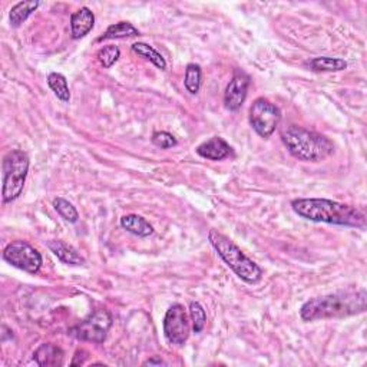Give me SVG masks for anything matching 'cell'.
<instances>
[{
    "label": "cell",
    "mask_w": 367,
    "mask_h": 367,
    "mask_svg": "<svg viewBox=\"0 0 367 367\" xmlns=\"http://www.w3.org/2000/svg\"><path fill=\"white\" fill-rule=\"evenodd\" d=\"M119 56H121V51H119V47L115 45H108V46L102 47V49L98 52V60L105 69L113 68L118 62Z\"/></svg>",
    "instance_id": "23"
},
{
    "label": "cell",
    "mask_w": 367,
    "mask_h": 367,
    "mask_svg": "<svg viewBox=\"0 0 367 367\" xmlns=\"http://www.w3.org/2000/svg\"><path fill=\"white\" fill-rule=\"evenodd\" d=\"M152 143L155 147L161 148V150H169V148L177 147L178 141L172 134L165 132V131H159V132H155L152 135Z\"/></svg>",
    "instance_id": "25"
},
{
    "label": "cell",
    "mask_w": 367,
    "mask_h": 367,
    "mask_svg": "<svg viewBox=\"0 0 367 367\" xmlns=\"http://www.w3.org/2000/svg\"><path fill=\"white\" fill-rule=\"evenodd\" d=\"M161 364H167V363L163 359H159V357L150 359V360H147L145 363H143V366H161Z\"/></svg>",
    "instance_id": "26"
},
{
    "label": "cell",
    "mask_w": 367,
    "mask_h": 367,
    "mask_svg": "<svg viewBox=\"0 0 367 367\" xmlns=\"http://www.w3.org/2000/svg\"><path fill=\"white\" fill-rule=\"evenodd\" d=\"M131 49L134 54H137L138 56L143 58L150 60L151 63H154V65L161 69V71H165L167 69V60L165 58L159 54L156 49H154V47L148 43H143V42H137L131 46Z\"/></svg>",
    "instance_id": "19"
},
{
    "label": "cell",
    "mask_w": 367,
    "mask_h": 367,
    "mask_svg": "<svg viewBox=\"0 0 367 367\" xmlns=\"http://www.w3.org/2000/svg\"><path fill=\"white\" fill-rule=\"evenodd\" d=\"M250 86V76L243 71H235L231 81L224 93V104L228 110L240 109L247 98V92Z\"/></svg>",
    "instance_id": "10"
},
{
    "label": "cell",
    "mask_w": 367,
    "mask_h": 367,
    "mask_svg": "<svg viewBox=\"0 0 367 367\" xmlns=\"http://www.w3.org/2000/svg\"><path fill=\"white\" fill-rule=\"evenodd\" d=\"M3 260L16 268L26 271L29 274H36L43 263L40 252L22 240L13 241L6 246L3 250Z\"/></svg>",
    "instance_id": "8"
},
{
    "label": "cell",
    "mask_w": 367,
    "mask_h": 367,
    "mask_svg": "<svg viewBox=\"0 0 367 367\" xmlns=\"http://www.w3.org/2000/svg\"><path fill=\"white\" fill-rule=\"evenodd\" d=\"M366 303L367 294L364 290L340 292L306 301L300 309V317L305 322L348 317L366 311Z\"/></svg>",
    "instance_id": "2"
},
{
    "label": "cell",
    "mask_w": 367,
    "mask_h": 367,
    "mask_svg": "<svg viewBox=\"0 0 367 367\" xmlns=\"http://www.w3.org/2000/svg\"><path fill=\"white\" fill-rule=\"evenodd\" d=\"M197 154L205 159H210V161H222V159L230 156L231 147L222 138L214 137L198 145Z\"/></svg>",
    "instance_id": "12"
},
{
    "label": "cell",
    "mask_w": 367,
    "mask_h": 367,
    "mask_svg": "<svg viewBox=\"0 0 367 367\" xmlns=\"http://www.w3.org/2000/svg\"><path fill=\"white\" fill-rule=\"evenodd\" d=\"M139 30L130 22H118L115 25H110L102 36L98 38V42L110 40V39H125L138 36Z\"/></svg>",
    "instance_id": "17"
},
{
    "label": "cell",
    "mask_w": 367,
    "mask_h": 367,
    "mask_svg": "<svg viewBox=\"0 0 367 367\" xmlns=\"http://www.w3.org/2000/svg\"><path fill=\"white\" fill-rule=\"evenodd\" d=\"M201 82H202L201 67L200 65H196V63H189V65L185 69V78H184L185 89L189 93L197 95L200 92Z\"/></svg>",
    "instance_id": "21"
},
{
    "label": "cell",
    "mask_w": 367,
    "mask_h": 367,
    "mask_svg": "<svg viewBox=\"0 0 367 367\" xmlns=\"http://www.w3.org/2000/svg\"><path fill=\"white\" fill-rule=\"evenodd\" d=\"M281 141L294 158L305 163H322L334 152V143L327 137L297 125L283 130Z\"/></svg>",
    "instance_id": "3"
},
{
    "label": "cell",
    "mask_w": 367,
    "mask_h": 367,
    "mask_svg": "<svg viewBox=\"0 0 367 367\" xmlns=\"http://www.w3.org/2000/svg\"><path fill=\"white\" fill-rule=\"evenodd\" d=\"M292 209L298 217L309 221L352 228L366 227V215L360 210L333 200L297 198L292 202Z\"/></svg>",
    "instance_id": "1"
},
{
    "label": "cell",
    "mask_w": 367,
    "mask_h": 367,
    "mask_svg": "<svg viewBox=\"0 0 367 367\" xmlns=\"http://www.w3.org/2000/svg\"><path fill=\"white\" fill-rule=\"evenodd\" d=\"M47 247L56 255V257L68 265H84L85 259L79 254L72 246L63 243L60 240H52L47 243Z\"/></svg>",
    "instance_id": "14"
},
{
    "label": "cell",
    "mask_w": 367,
    "mask_h": 367,
    "mask_svg": "<svg viewBox=\"0 0 367 367\" xmlns=\"http://www.w3.org/2000/svg\"><path fill=\"white\" fill-rule=\"evenodd\" d=\"M281 121L280 109L264 98L255 99L250 108V123L261 138L267 139L274 134Z\"/></svg>",
    "instance_id": "7"
},
{
    "label": "cell",
    "mask_w": 367,
    "mask_h": 367,
    "mask_svg": "<svg viewBox=\"0 0 367 367\" xmlns=\"http://www.w3.org/2000/svg\"><path fill=\"white\" fill-rule=\"evenodd\" d=\"M47 85L52 89V92L56 95L58 99L62 102H69L71 101V91L67 78L62 73L52 72L47 76Z\"/></svg>",
    "instance_id": "20"
},
{
    "label": "cell",
    "mask_w": 367,
    "mask_h": 367,
    "mask_svg": "<svg viewBox=\"0 0 367 367\" xmlns=\"http://www.w3.org/2000/svg\"><path fill=\"white\" fill-rule=\"evenodd\" d=\"M34 360L40 367H60L65 363V353L59 346L45 343L35 350Z\"/></svg>",
    "instance_id": "11"
},
{
    "label": "cell",
    "mask_w": 367,
    "mask_h": 367,
    "mask_svg": "<svg viewBox=\"0 0 367 367\" xmlns=\"http://www.w3.org/2000/svg\"><path fill=\"white\" fill-rule=\"evenodd\" d=\"M39 5L40 2H38V0H29V2L16 3L9 13L10 25L13 27H19L29 18V16L39 8Z\"/></svg>",
    "instance_id": "18"
},
{
    "label": "cell",
    "mask_w": 367,
    "mask_h": 367,
    "mask_svg": "<svg viewBox=\"0 0 367 367\" xmlns=\"http://www.w3.org/2000/svg\"><path fill=\"white\" fill-rule=\"evenodd\" d=\"M110 326H113V316L109 311L99 309L91 313L84 322L72 327L69 334L79 340L101 344L106 340Z\"/></svg>",
    "instance_id": "6"
},
{
    "label": "cell",
    "mask_w": 367,
    "mask_h": 367,
    "mask_svg": "<svg viewBox=\"0 0 367 367\" xmlns=\"http://www.w3.org/2000/svg\"><path fill=\"white\" fill-rule=\"evenodd\" d=\"M3 171V202H12L19 198L29 171V156L21 150H12L3 156L2 163Z\"/></svg>",
    "instance_id": "5"
},
{
    "label": "cell",
    "mask_w": 367,
    "mask_h": 367,
    "mask_svg": "<svg viewBox=\"0 0 367 367\" xmlns=\"http://www.w3.org/2000/svg\"><path fill=\"white\" fill-rule=\"evenodd\" d=\"M164 334L171 344L182 346L189 338L188 313L182 305H172L164 317Z\"/></svg>",
    "instance_id": "9"
},
{
    "label": "cell",
    "mask_w": 367,
    "mask_h": 367,
    "mask_svg": "<svg viewBox=\"0 0 367 367\" xmlns=\"http://www.w3.org/2000/svg\"><path fill=\"white\" fill-rule=\"evenodd\" d=\"M209 240L222 261L243 281L248 284L260 283L263 279V270L252 260H250L241 248H238V246H235L228 237L218 233L217 230H211L209 233Z\"/></svg>",
    "instance_id": "4"
},
{
    "label": "cell",
    "mask_w": 367,
    "mask_h": 367,
    "mask_svg": "<svg viewBox=\"0 0 367 367\" xmlns=\"http://www.w3.org/2000/svg\"><path fill=\"white\" fill-rule=\"evenodd\" d=\"M54 206H55V210L58 211V214L65 220L68 222H72V224H75V222H78L79 220V214L76 211L75 206L72 205V202H69L68 200L65 198H55L54 200Z\"/></svg>",
    "instance_id": "22"
},
{
    "label": "cell",
    "mask_w": 367,
    "mask_h": 367,
    "mask_svg": "<svg viewBox=\"0 0 367 367\" xmlns=\"http://www.w3.org/2000/svg\"><path fill=\"white\" fill-rule=\"evenodd\" d=\"M306 67H309L311 71L316 72H340L347 68V62L340 58L320 56L307 60Z\"/></svg>",
    "instance_id": "16"
},
{
    "label": "cell",
    "mask_w": 367,
    "mask_h": 367,
    "mask_svg": "<svg viewBox=\"0 0 367 367\" xmlns=\"http://www.w3.org/2000/svg\"><path fill=\"white\" fill-rule=\"evenodd\" d=\"M121 227L125 231L131 233L137 237H142V238H147L154 234V227L150 224V222L143 217L137 215V214L123 215L121 218Z\"/></svg>",
    "instance_id": "15"
},
{
    "label": "cell",
    "mask_w": 367,
    "mask_h": 367,
    "mask_svg": "<svg viewBox=\"0 0 367 367\" xmlns=\"http://www.w3.org/2000/svg\"><path fill=\"white\" fill-rule=\"evenodd\" d=\"M95 14L89 8H81L71 18V34L73 39H82L93 29Z\"/></svg>",
    "instance_id": "13"
},
{
    "label": "cell",
    "mask_w": 367,
    "mask_h": 367,
    "mask_svg": "<svg viewBox=\"0 0 367 367\" xmlns=\"http://www.w3.org/2000/svg\"><path fill=\"white\" fill-rule=\"evenodd\" d=\"M189 317H191V322H193L194 331L201 333L205 327V323H206V314H205L204 307L200 305L198 301L189 303Z\"/></svg>",
    "instance_id": "24"
}]
</instances>
